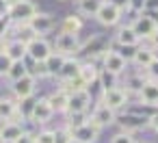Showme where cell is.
<instances>
[{"label": "cell", "instance_id": "cell-1", "mask_svg": "<svg viewBox=\"0 0 158 143\" xmlns=\"http://www.w3.org/2000/svg\"><path fill=\"white\" fill-rule=\"evenodd\" d=\"M80 39L78 35H72V33H59L56 39H54V46L52 50L61 57H74L76 52H80Z\"/></svg>", "mask_w": 158, "mask_h": 143}, {"label": "cell", "instance_id": "cell-38", "mask_svg": "<svg viewBox=\"0 0 158 143\" xmlns=\"http://www.w3.org/2000/svg\"><path fill=\"white\" fill-rule=\"evenodd\" d=\"M145 76H147V80H154V82H158V57L152 61V65L145 69Z\"/></svg>", "mask_w": 158, "mask_h": 143}, {"label": "cell", "instance_id": "cell-20", "mask_svg": "<svg viewBox=\"0 0 158 143\" xmlns=\"http://www.w3.org/2000/svg\"><path fill=\"white\" fill-rule=\"evenodd\" d=\"M136 95H139L141 104H145V106H158V82L145 80V85L141 87V91Z\"/></svg>", "mask_w": 158, "mask_h": 143}, {"label": "cell", "instance_id": "cell-30", "mask_svg": "<svg viewBox=\"0 0 158 143\" xmlns=\"http://www.w3.org/2000/svg\"><path fill=\"white\" fill-rule=\"evenodd\" d=\"M67 57H61V54H56V52H52L48 59H46V67H48V74L50 76H56L59 74V69L63 67V61H65Z\"/></svg>", "mask_w": 158, "mask_h": 143}, {"label": "cell", "instance_id": "cell-11", "mask_svg": "<svg viewBox=\"0 0 158 143\" xmlns=\"http://www.w3.org/2000/svg\"><path fill=\"white\" fill-rule=\"evenodd\" d=\"M52 115H54V111H52L48 98H37L35 108H33V113H31V121L44 126V124H48V121L52 119Z\"/></svg>", "mask_w": 158, "mask_h": 143}, {"label": "cell", "instance_id": "cell-18", "mask_svg": "<svg viewBox=\"0 0 158 143\" xmlns=\"http://www.w3.org/2000/svg\"><path fill=\"white\" fill-rule=\"evenodd\" d=\"M115 41H117L121 48H136V46L141 44V39L136 37V33L132 31V26H130V24H126V26H119V28H117V33H115Z\"/></svg>", "mask_w": 158, "mask_h": 143}, {"label": "cell", "instance_id": "cell-9", "mask_svg": "<svg viewBox=\"0 0 158 143\" xmlns=\"http://www.w3.org/2000/svg\"><path fill=\"white\" fill-rule=\"evenodd\" d=\"M54 26H56V22H54V18H52L50 13H37V15L28 22V28L35 33V37H44V35L52 33Z\"/></svg>", "mask_w": 158, "mask_h": 143}, {"label": "cell", "instance_id": "cell-35", "mask_svg": "<svg viewBox=\"0 0 158 143\" xmlns=\"http://www.w3.org/2000/svg\"><path fill=\"white\" fill-rule=\"evenodd\" d=\"M72 141V132L63 126L61 130H54V143H69Z\"/></svg>", "mask_w": 158, "mask_h": 143}, {"label": "cell", "instance_id": "cell-22", "mask_svg": "<svg viewBox=\"0 0 158 143\" xmlns=\"http://www.w3.org/2000/svg\"><path fill=\"white\" fill-rule=\"evenodd\" d=\"M98 76H100V69H98V65H95L93 61H85V63H80L78 78L82 80V85H85L87 89H89V85L98 82Z\"/></svg>", "mask_w": 158, "mask_h": 143}, {"label": "cell", "instance_id": "cell-37", "mask_svg": "<svg viewBox=\"0 0 158 143\" xmlns=\"http://www.w3.org/2000/svg\"><path fill=\"white\" fill-rule=\"evenodd\" d=\"M11 26H13V22H11V18H9V15L0 18V37H9Z\"/></svg>", "mask_w": 158, "mask_h": 143}, {"label": "cell", "instance_id": "cell-32", "mask_svg": "<svg viewBox=\"0 0 158 143\" xmlns=\"http://www.w3.org/2000/svg\"><path fill=\"white\" fill-rule=\"evenodd\" d=\"M87 119H85V113H67V121H65V128L72 132L74 128H78V126H82Z\"/></svg>", "mask_w": 158, "mask_h": 143}, {"label": "cell", "instance_id": "cell-10", "mask_svg": "<svg viewBox=\"0 0 158 143\" xmlns=\"http://www.w3.org/2000/svg\"><path fill=\"white\" fill-rule=\"evenodd\" d=\"M115 119H117V113L110 111L108 106H104L102 102H98V104L93 106V113H91V119H89V121H93V124L102 130V128L115 124Z\"/></svg>", "mask_w": 158, "mask_h": 143}, {"label": "cell", "instance_id": "cell-31", "mask_svg": "<svg viewBox=\"0 0 158 143\" xmlns=\"http://www.w3.org/2000/svg\"><path fill=\"white\" fill-rule=\"evenodd\" d=\"M98 80L102 82V91H108V89H113V87H119V85H117V76H113V74H108V72H104V69H100Z\"/></svg>", "mask_w": 158, "mask_h": 143}, {"label": "cell", "instance_id": "cell-36", "mask_svg": "<svg viewBox=\"0 0 158 143\" xmlns=\"http://www.w3.org/2000/svg\"><path fill=\"white\" fill-rule=\"evenodd\" d=\"M110 143H136L134 134H128V132H117L110 137Z\"/></svg>", "mask_w": 158, "mask_h": 143}, {"label": "cell", "instance_id": "cell-47", "mask_svg": "<svg viewBox=\"0 0 158 143\" xmlns=\"http://www.w3.org/2000/svg\"><path fill=\"white\" fill-rule=\"evenodd\" d=\"M5 15H9V5L5 0H0V18H5Z\"/></svg>", "mask_w": 158, "mask_h": 143}, {"label": "cell", "instance_id": "cell-50", "mask_svg": "<svg viewBox=\"0 0 158 143\" xmlns=\"http://www.w3.org/2000/svg\"><path fill=\"white\" fill-rule=\"evenodd\" d=\"M69 143H80V141H76V139H72V141H69Z\"/></svg>", "mask_w": 158, "mask_h": 143}, {"label": "cell", "instance_id": "cell-41", "mask_svg": "<svg viewBox=\"0 0 158 143\" xmlns=\"http://www.w3.org/2000/svg\"><path fill=\"white\" fill-rule=\"evenodd\" d=\"M13 143H35V132H28V130H24Z\"/></svg>", "mask_w": 158, "mask_h": 143}, {"label": "cell", "instance_id": "cell-17", "mask_svg": "<svg viewBox=\"0 0 158 143\" xmlns=\"http://www.w3.org/2000/svg\"><path fill=\"white\" fill-rule=\"evenodd\" d=\"M24 132L20 121H0V143H13Z\"/></svg>", "mask_w": 158, "mask_h": 143}, {"label": "cell", "instance_id": "cell-23", "mask_svg": "<svg viewBox=\"0 0 158 143\" xmlns=\"http://www.w3.org/2000/svg\"><path fill=\"white\" fill-rule=\"evenodd\" d=\"M0 121H18V108L13 98H0Z\"/></svg>", "mask_w": 158, "mask_h": 143}, {"label": "cell", "instance_id": "cell-8", "mask_svg": "<svg viewBox=\"0 0 158 143\" xmlns=\"http://www.w3.org/2000/svg\"><path fill=\"white\" fill-rule=\"evenodd\" d=\"M35 89H37V80H35L31 74H26L24 78H20V80H15V82H11V93H13V100H24V98H31V95H35Z\"/></svg>", "mask_w": 158, "mask_h": 143}, {"label": "cell", "instance_id": "cell-5", "mask_svg": "<svg viewBox=\"0 0 158 143\" xmlns=\"http://www.w3.org/2000/svg\"><path fill=\"white\" fill-rule=\"evenodd\" d=\"M128 93H126V89L123 87H113V89H108V91H102V104L104 106H108L110 111H121L126 104H128Z\"/></svg>", "mask_w": 158, "mask_h": 143}, {"label": "cell", "instance_id": "cell-49", "mask_svg": "<svg viewBox=\"0 0 158 143\" xmlns=\"http://www.w3.org/2000/svg\"><path fill=\"white\" fill-rule=\"evenodd\" d=\"M5 2H7L9 7H13V5H18V2H22V0H5Z\"/></svg>", "mask_w": 158, "mask_h": 143}, {"label": "cell", "instance_id": "cell-48", "mask_svg": "<svg viewBox=\"0 0 158 143\" xmlns=\"http://www.w3.org/2000/svg\"><path fill=\"white\" fill-rule=\"evenodd\" d=\"M145 15H147V18H149V20H152V22H154V26H156V28H158V11H147V13H145Z\"/></svg>", "mask_w": 158, "mask_h": 143}, {"label": "cell", "instance_id": "cell-3", "mask_svg": "<svg viewBox=\"0 0 158 143\" xmlns=\"http://www.w3.org/2000/svg\"><path fill=\"white\" fill-rule=\"evenodd\" d=\"M37 13H39V9L31 0H22V2L9 7V18H11L13 24H28Z\"/></svg>", "mask_w": 158, "mask_h": 143}, {"label": "cell", "instance_id": "cell-43", "mask_svg": "<svg viewBox=\"0 0 158 143\" xmlns=\"http://www.w3.org/2000/svg\"><path fill=\"white\" fill-rule=\"evenodd\" d=\"M147 46H149V48H152L154 52L158 50V28H156V31H154V35H152V37L147 39Z\"/></svg>", "mask_w": 158, "mask_h": 143}, {"label": "cell", "instance_id": "cell-6", "mask_svg": "<svg viewBox=\"0 0 158 143\" xmlns=\"http://www.w3.org/2000/svg\"><path fill=\"white\" fill-rule=\"evenodd\" d=\"M115 124L121 128L119 132H128V134H134L136 130H143L147 126V117L145 115H139V113H126L121 117L115 119Z\"/></svg>", "mask_w": 158, "mask_h": 143}, {"label": "cell", "instance_id": "cell-15", "mask_svg": "<svg viewBox=\"0 0 158 143\" xmlns=\"http://www.w3.org/2000/svg\"><path fill=\"white\" fill-rule=\"evenodd\" d=\"M80 63L82 61H78V59H74V57H67L65 61H63V67L59 69V74L54 76V78H59L63 85H67V82H72L74 78H78V72H80Z\"/></svg>", "mask_w": 158, "mask_h": 143}, {"label": "cell", "instance_id": "cell-26", "mask_svg": "<svg viewBox=\"0 0 158 143\" xmlns=\"http://www.w3.org/2000/svg\"><path fill=\"white\" fill-rule=\"evenodd\" d=\"M7 57L18 63V61H26V44L20 41V39H11L9 41V48H7Z\"/></svg>", "mask_w": 158, "mask_h": 143}, {"label": "cell", "instance_id": "cell-33", "mask_svg": "<svg viewBox=\"0 0 158 143\" xmlns=\"http://www.w3.org/2000/svg\"><path fill=\"white\" fill-rule=\"evenodd\" d=\"M28 74L37 80V78H50V74H48V67H46V63H33L31 67H28Z\"/></svg>", "mask_w": 158, "mask_h": 143}, {"label": "cell", "instance_id": "cell-16", "mask_svg": "<svg viewBox=\"0 0 158 143\" xmlns=\"http://www.w3.org/2000/svg\"><path fill=\"white\" fill-rule=\"evenodd\" d=\"M130 26H132V31L136 33V37H139V39H149V37L154 35V31H156L154 22H152L145 13L136 15V18H134V22H132Z\"/></svg>", "mask_w": 158, "mask_h": 143}, {"label": "cell", "instance_id": "cell-13", "mask_svg": "<svg viewBox=\"0 0 158 143\" xmlns=\"http://www.w3.org/2000/svg\"><path fill=\"white\" fill-rule=\"evenodd\" d=\"M95 20H98L102 26H117L119 20H121V11L115 9L108 0H104L102 7H100V11H98V15H95Z\"/></svg>", "mask_w": 158, "mask_h": 143}, {"label": "cell", "instance_id": "cell-45", "mask_svg": "<svg viewBox=\"0 0 158 143\" xmlns=\"http://www.w3.org/2000/svg\"><path fill=\"white\" fill-rule=\"evenodd\" d=\"M147 11H158V0H145V13Z\"/></svg>", "mask_w": 158, "mask_h": 143}, {"label": "cell", "instance_id": "cell-42", "mask_svg": "<svg viewBox=\"0 0 158 143\" xmlns=\"http://www.w3.org/2000/svg\"><path fill=\"white\" fill-rule=\"evenodd\" d=\"M108 2H110L115 9H119L121 13H123V11H130V5H128V0H108Z\"/></svg>", "mask_w": 158, "mask_h": 143}, {"label": "cell", "instance_id": "cell-4", "mask_svg": "<svg viewBox=\"0 0 158 143\" xmlns=\"http://www.w3.org/2000/svg\"><path fill=\"white\" fill-rule=\"evenodd\" d=\"M128 67V61L117 52V50H106L102 57V69L113 74V76H121Z\"/></svg>", "mask_w": 158, "mask_h": 143}, {"label": "cell", "instance_id": "cell-21", "mask_svg": "<svg viewBox=\"0 0 158 143\" xmlns=\"http://www.w3.org/2000/svg\"><path fill=\"white\" fill-rule=\"evenodd\" d=\"M48 102H50V106H52V111H54V113H67L69 91H67V89H63V87H59V89H54V91L48 95Z\"/></svg>", "mask_w": 158, "mask_h": 143}, {"label": "cell", "instance_id": "cell-7", "mask_svg": "<svg viewBox=\"0 0 158 143\" xmlns=\"http://www.w3.org/2000/svg\"><path fill=\"white\" fill-rule=\"evenodd\" d=\"M91 106V93L89 89H78V91H69V104H67V113H85Z\"/></svg>", "mask_w": 158, "mask_h": 143}, {"label": "cell", "instance_id": "cell-46", "mask_svg": "<svg viewBox=\"0 0 158 143\" xmlns=\"http://www.w3.org/2000/svg\"><path fill=\"white\" fill-rule=\"evenodd\" d=\"M9 37H0V54H5L7 52V48H9Z\"/></svg>", "mask_w": 158, "mask_h": 143}, {"label": "cell", "instance_id": "cell-28", "mask_svg": "<svg viewBox=\"0 0 158 143\" xmlns=\"http://www.w3.org/2000/svg\"><path fill=\"white\" fill-rule=\"evenodd\" d=\"M82 28V20L78 15H67L61 24V33H72V35H78Z\"/></svg>", "mask_w": 158, "mask_h": 143}, {"label": "cell", "instance_id": "cell-24", "mask_svg": "<svg viewBox=\"0 0 158 143\" xmlns=\"http://www.w3.org/2000/svg\"><path fill=\"white\" fill-rule=\"evenodd\" d=\"M104 0H78L76 2V9H78V15L82 18H95L100 7H102Z\"/></svg>", "mask_w": 158, "mask_h": 143}, {"label": "cell", "instance_id": "cell-40", "mask_svg": "<svg viewBox=\"0 0 158 143\" xmlns=\"http://www.w3.org/2000/svg\"><path fill=\"white\" fill-rule=\"evenodd\" d=\"M128 5H130V11H134V13L145 11V0H128Z\"/></svg>", "mask_w": 158, "mask_h": 143}, {"label": "cell", "instance_id": "cell-39", "mask_svg": "<svg viewBox=\"0 0 158 143\" xmlns=\"http://www.w3.org/2000/svg\"><path fill=\"white\" fill-rule=\"evenodd\" d=\"M11 65H13V61L7 57V52H5V54H0V76H7V72H9Z\"/></svg>", "mask_w": 158, "mask_h": 143}, {"label": "cell", "instance_id": "cell-27", "mask_svg": "<svg viewBox=\"0 0 158 143\" xmlns=\"http://www.w3.org/2000/svg\"><path fill=\"white\" fill-rule=\"evenodd\" d=\"M145 80H147V78H143V74H132V76H128L126 82H123L126 93H128V95H130V93H139L141 87L145 85Z\"/></svg>", "mask_w": 158, "mask_h": 143}, {"label": "cell", "instance_id": "cell-12", "mask_svg": "<svg viewBox=\"0 0 158 143\" xmlns=\"http://www.w3.org/2000/svg\"><path fill=\"white\" fill-rule=\"evenodd\" d=\"M98 137H100V128H98L93 121H89V119H87L82 126H78V128L72 130V139H76V141H80V143H95Z\"/></svg>", "mask_w": 158, "mask_h": 143}, {"label": "cell", "instance_id": "cell-29", "mask_svg": "<svg viewBox=\"0 0 158 143\" xmlns=\"http://www.w3.org/2000/svg\"><path fill=\"white\" fill-rule=\"evenodd\" d=\"M26 74H28V67H26V63H24V61H18V63H13V65L9 67V72H7V78H9V82H15V80L24 78Z\"/></svg>", "mask_w": 158, "mask_h": 143}, {"label": "cell", "instance_id": "cell-14", "mask_svg": "<svg viewBox=\"0 0 158 143\" xmlns=\"http://www.w3.org/2000/svg\"><path fill=\"white\" fill-rule=\"evenodd\" d=\"M80 50L89 52V57H91L89 61H93L95 57H104V52L110 50V48H108V39H106V37H102V35H93L87 44L80 46Z\"/></svg>", "mask_w": 158, "mask_h": 143}, {"label": "cell", "instance_id": "cell-44", "mask_svg": "<svg viewBox=\"0 0 158 143\" xmlns=\"http://www.w3.org/2000/svg\"><path fill=\"white\" fill-rule=\"evenodd\" d=\"M147 126H149L154 132H158V113H154V115L147 117Z\"/></svg>", "mask_w": 158, "mask_h": 143}, {"label": "cell", "instance_id": "cell-2", "mask_svg": "<svg viewBox=\"0 0 158 143\" xmlns=\"http://www.w3.org/2000/svg\"><path fill=\"white\" fill-rule=\"evenodd\" d=\"M52 44L44 37H35L33 41L26 44V59H31L33 63H46V59L52 54Z\"/></svg>", "mask_w": 158, "mask_h": 143}, {"label": "cell", "instance_id": "cell-34", "mask_svg": "<svg viewBox=\"0 0 158 143\" xmlns=\"http://www.w3.org/2000/svg\"><path fill=\"white\" fill-rule=\"evenodd\" d=\"M35 143H54V130H48V128L39 130L35 134Z\"/></svg>", "mask_w": 158, "mask_h": 143}, {"label": "cell", "instance_id": "cell-25", "mask_svg": "<svg viewBox=\"0 0 158 143\" xmlns=\"http://www.w3.org/2000/svg\"><path fill=\"white\" fill-rule=\"evenodd\" d=\"M35 102L37 98L31 95V98H24V100H15V108H18V121L22 124L24 119H31V113L35 108Z\"/></svg>", "mask_w": 158, "mask_h": 143}, {"label": "cell", "instance_id": "cell-19", "mask_svg": "<svg viewBox=\"0 0 158 143\" xmlns=\"http://www.w3.org/2000/svg\"><path fill=\"white\" fill-rule=\"evenodd\" d=\"M156 59V52L149 48V46H136L134 48V54H132V63L139 67V69H147L152 65V61Z\"/></svg>", "mask_w": 158, "mask_h": 143}]
</instances>
